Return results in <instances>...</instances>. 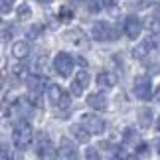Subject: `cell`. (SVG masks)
Returning a JSON list of instances; mask_svg holds the SVG:
<instances>
[{
    "label": "cell",
    "mask_w": 160,
    "mask_h": 160,
    "mask_svg": "<svg viewBox=\"0 0 160 160\" xmlns=\"http://www.w3.org/2000/svg\"><path fill=\"white\" fill-rule=\"evenodd\" d=\"M38 2H42V4H50V2H53V0H38Z\"/></svg>",
    "instance_id": "4dcf8cb0"
},
{
    "label": "cell",
    "mask_w": 160,
    "mask_h": 160,
    "mask_svg": "<svg viewBox=\"0 0 160 160\" xmlns=\"http://www.w3.org/2000/svg\"><path fill=\"white\" fill-rule=\"evenodd\" d=\"M12 140H14V146L18 150H26L30 142H32V127L26 121H18L14 125V131H12Z\"/></svg>",
    "instance_id": "6da1fadb"
},
{
    "label": "cell",
    "mask_w": 160,
    "mask_h": 160,
    "mask_svg": "<svg viewBox=\"0 0 160 160\" xmlns=\"http://www.w3.org/2000/svg\"><path fill=\"white\" fill-rule=\"evenodd\" d=\"M75 2H81V0H75Z\"/></svg>",
    "instance_id": "d6a6232c"
},
{
    "label": "cell",
    "mask_w": 160,
    "mask_h": 160,
    "mask_svg": "<svg viewBox=\"0 0 160 160\" xmlns=\"http://www.w3.org/2000/svg\"><path fill=\"white\" fill-rule=\"evenodd\" d=\"M122 137H125V140L127 142H134V140H137V134H134V128H125V134H122Z\"/></svg>",
    "instance_id": "603a6c76"
},
{
    "label": "cell",
    "mask_w": 160,
    "mask_h": 160,
    "mask_svg": "<svg viewBox=\"0 0 160 160\" xmlns=\"http://www.w3.org/2000/svg\"><path fill=\"white\" fill-rule=\"evenodd\" d=\"M58 18H59V20H71V18H73V10L67 8V6H61L59 12H58Z\"/></svg>",
    "instance_id": "ffe728a7"
},
{
    "label": "cell",
    "mask_w": 160,
    "mask_h": 160,
    "mask_svg": "<svg viewBox=\"0 0 160 160\" xmlns=\"http://www.w3.org/2000/svg\"><path fill=\"white\" fill-rule=\"evenodd\" d=\"M160 50V38L158 36H148L146 40H142L140 44L132 50L134 59H140V61H146L150 55H154Z\"/></svg>",
    "instance_id": "7a4b0ae2"
},
{
    "label": "cell",
    "mask_w": 160,
    "mask_h": 160,
    "mask_svg": "<svg viewBox=\"0 0 160 160\" xmlns=\"http://www.w3.org/2000/svg\"><path fill=\"white\" fill-rule=\"evenodd\" d=\"M73 36H77V38H85V36H83V32H79V30H75V32H67V34H65V38H73ZM73 44H75V46H79V48H83V46H85V42H81V40H75Z\"/></svg>",
    "instance_id": "7402d4cb"
},
{
    "label": "cell",
    "mask_w": 160,
    "mask_h": 160,
    "mask_svg": "<svg viewBox=\"0 0 160 160\" xmlns=\"http://www.w3.org/2000/svg\"><path fill=\"white\" fill-rule=\"evenodd\" d=\"M12 4H14V0H2V4H0V8H2V14H8L12 10Z\"/></svg>",
    "instance_id": "cb8c5ba5"
},
{
    "label": "cell",
    "mask_w": 160,
    "mask_h": 160,
    "mask_svg": "<svg viewBox=\"0 0 160 160\" xmlns=\"http://www.w3.org/2000/svg\"><path fill=\"white\" fill-rule=\"evenodd\" d=\"M156 14H160V4H156Z\"/></svg>",
    "instance_id": "1f68e13d"
},
{
    "label": "cell",
    "mask_w": 160,
    "mask_h": 160,
    "mask_svg": "<svg viewBox=\"0 0 160 160\" xmlns=\"http://www.w3.org/2000/svg\"><path fill=\"white\" fill-rule=\"evenodd\" d=\"M81 121H83V127L87 128L91 134H101L103 131H105V121H103L99 115L85 113V115L81 117Z\"/></svg>",
    "instance_id": "8992f818"
},
{
    "label": "cell",
    "mask_w": 160,
    "mask_h": 160,
    "mask_svg": "<svg viewBox=\"0 0 160 160\" xmlns=\"http://www.w3.org/2000/svg\"><path fill=\"white\" fill-rule=\"evenodd\" d=\"M28 53H30V44L28 42H16L14 46H12V55H14L16 59H24V58H28Z\"/></svg>",
    "instance_id": "9a60e30c"
},
{
    "label": "cell",
    "mask_w": 160,
    "mask_h": 160,
    "mask_svg": "<svg viewBox=\"0 0 160 160\" xmlns=\"http://www.w3.org/2000/svg\"><path fill=\"white\" fill-rule=\"evenodd\" d=\"M69 132L73 134V138H75L77 142H87L89 137H91V132H89V131H87V128H85L83 125H71Z\"/></svg>",
    "instance_id": "4fadbf2b"
},
{
    "label": "cell",
    "mask_w": 160,
    "mask_h": 160,
    "mask_svg": "<svg viewBox=\"0 0 160 160\" xmlns=\"http://www.w3.org/2000/svg\"><path fill=\"white\" fill-rule=\"evenodd\" d=\"M85 158H87V160H103L101 154H99V150L93 148V146H89V148L85 150Z\"/></svg>",
    "instance_id": "44dd1931"
},
{
    "label": "cell",
    "mask_w": 160,
    "mask_h": 160,
    "mask_svg": "<svg viewBox=\"0 0 160 160\" xmlns=\"http://www.w3.org/2000/svg\"><path fill=\"white\" fill-rule=\"evenodd\" d=\"M122 26H125V34L131 40H137L140 36V32H142V22H140L134 14H128L125 18V24H122Z\"/></svg>",
    "instance_id": "ba28073f"
},
{
    "label": "cell",
    "mask_w": 160,
    "mask_h": 160,
    "mask_svg": "<svg viewBox=\"0 0 160 160\" xmlns=\"http://www.w3.org/2000/svg\"><path fill=\"white\" fill-rule=\"evenodd\" d=\"M132 93L138 97V99H150L152 97V83L148 77H137L134 79V87H132Z\"/></svg>",
    "instance_id": "52a82bcc"
},
{
    "label": "cell",
    "mask_w": 160,
    "mask_h": 160,
    "mask_svg": "<svg viewBox=\"0 0 160 160\" xmlns=\"http://www.w3.org/2000/svg\"><path fill=\"white\" fill-rule=\"evenodd\" d=\"M156 131L160 132V117H158V119H156Z\"/></svg>",
    "instance_id": "f546056e"
},
{
    "label": "cell",
    "mask_w": 160,
    "mask_h": 160,
    "mask_svg": "<svg viewBox=\"0 0 160 160\" xmlns=\"http://www.w3.org/2000/svg\"><path fill=\"white\" fill-rule=\"evenodd\" d=\"M146 28L150 32H158L160 34V14H152L146 18Z\"/></svg>",
    "instance_id": "ac0fdd59"
},
{
    "label": "cell",
    "mask_w": 160,
    "mask_h": 160,
    "mask_svg": "<svg viewBox=\"0 0 160 160\" xmlns=\"http://www.w3.org/2000/svg\"><path fill=\"white\" fill-rule=\"evenodd\" d=\"M87 10H89V12H93V14H97V12L101 10V4L97 2V0H91V2L87 4Z\"/></svg>",
    "instance_id": "d4e9b609"
},
{
    "label": "cell",
    "mask_w": 160,
    "mask_h": 160,
    "mask_svg": "<svg viewBox=\"0 0 160 160\" xmlns=\"http://www.w3.org/2000/svg\"><path fill=\"white\" fill-rule=\"evenodd\" d=\"M138 125L142 127V128H148L152 125V119H154V113H152V109L148 107H142V109H138Z\"/></svg>",
    "instance_id": "5bb4252c"
},
{
    "label": "cell",
    "mask_w": 160,
    "mask_h": 160,
    "mask_svg": "<svg viewBox=\"0 0 160 160\" xmlns=\"http://www.w3.org/2000/svg\"><path fill=\"white\" fill-rule=\"evenodd\" d=\"M34 69H36V73H38V77H42V75H50V73H52V69H50V59H48L46 55H40V58L36 59Z\"/></svg>",
    "instance_id": "2e32d148"
},
{
    "label": "cell",
    "mask_w": 160,
    "mask_h": 160,
    "mask_svg": "<svg viewBox=\"0 0 160 160\" xmlns=\"http://www.w3.org/2000/svg\"><path fill=\"white\" fill-rule=\"evenodd\" d=\"M38 156L46 158V160H50V158L55 156L53 142H52L50 138H48V134H46V132H40V137H38Z\"/></svg>",
    "instance_id": "9c48e42d"
},
{
    "label": "cell",
    "mask_w": 160,
    "mask_h": 160,
    "mask_svg": "<svg viewBox=\"0 0 160 160\" xmlns=\"http://www.w3.org/2000/svg\"><path fill=\"white\" fill-rule=\"evenodd\" d=\"M89 85V73L87 71H77L75 77H73V83H71V95L73 97H81L83 95V89Z\"/></svg>",
    "instance_id": "30bf717a"
},
{
    "label": "cell",
    "mask_w": 160,
    "mask_h": 160,
    "mask_svg": "<svg viewBox=\"0 0 160 160\" xmlns=\"http://www.w3.org/2000/svg\"><path fill=\"white\" fill-rule=\"evenodd\" d=\"M48 97H50V103L55 107H61V109L69 107V95L63 93V89L59 85H50L48 87Z\"/></svg>",
    "instance_id": "5b68a950"
},
{
    "label": "cell",
    "mask_w": 160,
    "mask_h": 160,
    "mask_svg": "<svg viewBox=\"0 0 160 160\" xmlns=\"http://www.w3.org/2000/svg\"><path fill=\"white\" fill-rule=\"evenodd\" d=\"M2 160H8V150H6V146H2Z\"/></svg>",
    "instance_id": "4316f807"
},
{
    "label": "cell",
    "mask_w": 160,
    "mask_h": 160,
    "mask_svg": "<svg viewBox=\"0 0 160 160\" xmlns=\"http://www.w3.org/2000/svg\"><path fill=\"white\" fill-rule=\"evenodd\" d=\"M117 0H105V6H115Z\"/></svg>",
    "instance_id": "f1b7e54d"
},
{
    "label": "cell",
    "mask_w": 160,
    "mask_h": 160,
    "mask_svg": "<svg viewBox=\"0 0 160 160\" xmlns=\"http://www.w3.org/2000/svg\"><path fill=\"white\" fill-rule=\"evenodd\" d=\"M53 65H55V71H58L61 77H69L71 71H73V58L65 52H59L53 59Z\"/></svg>",
    "instance_id": "277c9868"
},
{
    "label": "cell",
    "mask_w": 160,
    "mask_h": 160,
    "mask_svg": "<svg viewBox=\"0 0 160 160\" xmlns=\"http://www.w3.org/2000/svg\"><path fill=\"white\" fill-rule=\"evenodd\" d=\"M59 156L63 160H79L77 148H75V144H73L69 138H61V142H59Z\"/></svg>",
    "instance_id": "8fae6325"
},
{
    "label": "cell",
    "mask_w": 160,
    "mask_h": 160,
    "mask_svg": "<svg viewBox=\"0 0 160 160\" xmlns=\"http://www.w3.org/2000/svg\"><path fill=\"white\" fill-rule=\"evenodd\" d=\"M89 107L91 109H95V111H105L107 109V99H105V95L103 93H93V95H89Z\"/></svg>",
    "instance_id": "7c38bea8"
},
{
    "label": "cell",
    "mask_w": 160,
    "mask_h": 160,
    "mask_svg": "<svg viewBox=\"0 0 160 160\" xmlns=\"http://www.w3.org/2000/svg\"><path fill=\"white\" fill-rule=\"evenodd\" d=\"M148 2H150V0H137V4H138V6H146Z\"/></svg>",
    "instance_id": "83f0119b"
},
{
    "label": "cell",
    "mask_w": 160,
    "mask_h": 160,
    "mask_svg": "<svg viewBox=\"0 0 160 160\" xmlns=\"http://www.w3.org/2000/svg\"><path fill=\"white\" fill-rule=\"evenodd\" d=\"M16 14H18V20H30V18H32V8H30V6L24 2V4H20L18 6V10H16Z\"/></svg>",
    "instance_id": "d6986e66"
},
{
    "label": "cell",
    "mask_w": 160,
    "mask_h": 160,
    "mask_svg": "<svg viewBox=\"0 0 160 160\" xmlns=\"http://www.w3.org/2000/svg\"><path fill=\"white\" fill-rule=\"evenodd\" d=\"M117 83V75L113 71H105V73H99V77H97V85L99 87H115Z\"/></svg>",
    "instance_id": "e0dca14e"
},
{
    "label": "cell",
    "mask_w": 160,
    "mask_h": 160,
    "mask_svg": "<svg viewBox=\"0 0 160 160\" xmlns=\"http://www.w3.org/2000/svg\"><path fill=\"white\" fill-rule=\"evenodd\" d=\"M146 150H148V146H146V144H140L137 152H138V154H146Z\"/></svg>",
    "instance_id": "484cf974"
},
{
    "label": "cell",
    "mask_w": 160,
    "mask_h": 160,
    "mask_svg": "<svg viewBox=\"0 0 160 160\" xmlns=\"http://www.w3.org/2000/svg\"><path fill=\"white\" fill-rule=\"evenodd\" d=\"M91 36L99 42H115L119 38V30L107 22H95L93 30H91Z\"/></svg>",
    "instance_id": "3957f363"
}]
</instances>
